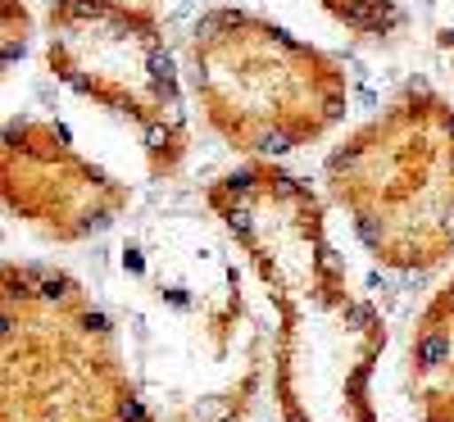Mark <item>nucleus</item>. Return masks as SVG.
<instances>
[{
  "label": "nucleus",
  "mask_w": 454,
  "mask_h": 422,
  "mask_svg": "<svg viewBox=\"0 0 454 422\" xmlns=\"http://www.w3.org/2000/svg\"><path fill=\"white\" fill-rule=\"evenodd\" d=\"M205 209L241 250L273 314L278 418L382 422L372 377L387 355V318L355 291L323 196L278 160H250L205 186Z\"/></svg>",
  "instance_id": "1"
},
{
  "label": "nucleus",
  "mask_w": 454,
  "mask_h": 422,
  "mask_svg": "<svg viewBox=\"0 0 454 422\" xmlns=\"http://www.w3.org/2000/svg\"><path fill=\"white\" fill-rule=\"evenodd\" d=\"M209 214H155L119 246L128 359L160 422H246L273 381V323Z\"/></svg>",
  "instance_id": "2"
},
{
  "label": "nucleus",
  "mask_w": 454,
  "mask_h": 422,
  "mask_svg": "<svg viewBox=\"0 0 454 422\" xmlns=\"http://www.w3.org/2000/svg\"><path fill=\"white\" fill-rule=\"evenodd\" d=\"M0 422H160L119 323L68 268L0 263Z\"/></svg>",
  "instance_id": "3"
},
{
  "label": "nucleus",
  "mask_w": 454,
  "mask_h": 422,
  "mask_svg": "<svg viewBox=\"0 0 454 422\" xmlns=\"http://www.w3.org/2000/svg\"><path fill=\"white\" fill-rule=\"evenodd\" d=\"M327 200L391 273H436L454 259V100L400 87L323 160Z\"/></svg>",
  "instance_id": "4"
},
{
  "label": "nucleus",
  "mask_w": 454,
  "mask_h": 422,
  "mask_svg": "<svg viewBox=\"0 0 454 422\" xmlns=\"http://www.w3.org/2000/svg\"><path fill=\"white\" fill-rule=\"evenodd\" d=\"M186 78L214 137L250 160L295 155L350 109L346 64L241 5H214L192 23Z\"/></svg>",
  "instance_id": "5"
},
{
  "label": "nucleus",
  "mask_w": 454,
  "mask_h": 422,
  "mask_svg": "<svg viewBox=\"0 0 454 422\" xmlns=\"http://www.w3.org/2000/svg\"><path fill=\"white\" fill-rule=\"evenodd\" d=\"M46 68L59 87L109 109L137 132L145 173L155 182L182 173L192 155V119L155 10L132 0H51Z\"/></svg>",
  "instance_id": "6"
},
{
  "label": "nucleus",
  "mask_w": 454,
  "mask_h": 422,
  "mask_svg": "<svg viewBox=\"0 0 454 422\" xmlns=\"http://www.w3.org/2000/svg\"><path fill=\"white\" fill-rule=\"evenodd\" d=\"M5 214L51 246H82L132 209V186L82 155L55 119L19 113L0 137Z\"/></svg>",
  "instance_id": "7"
},
{
  "label": "nucleus",
  "mask_w": 454,
  "mask_h": 422,
  "mask_svg": "<svg viewBox=\"0 0 454 422\" xmlns=\"http://www.w3.org/2000/svg\"><path fill=\"white\" fill-rule=\"evenodd\" d=\"M404 387L423 422H454V277L441 282L413 318Z\"/></svg>",
  "instance_id": "8"
},
{
  "label": "nucleus",
  "mask_w": 454,
  "mask_h": 422,
  "mask_svg": "<svg viewBox=\"0 0 454 422\" xmlns=\"http://www.w3.org/2000/svg\"><path fill=\"white\" fill-rule=\"evenodd\" d=\"M318 10L332 14L346 32L364 36V42H391L409 23L400 0H318Z\"/></svg>",
  "instance_id": "9"
},
{
  "label": "nucleus",
  "mask_w": 454,
  "mask_h": 422,
  "mask_svg": "<svg viewBox=\"0 0 454 422\" xmlns=\"http://www.w3.org/2000/svg\"><path fill=\"white\" fill-rule=\"evenodd\" d=\"M423 19H427L436 51L454 64V0H423Z\"/></svg>",
  "instance_id": "10"
},
{
  "label": "nucleus",
  "mask_w": 454,
  "mask_h": 422,
  "mask_svg": "<svg viewBox=\"0 0 454 422\" xmlns=\"http://www.w3.org/2000/svg\"><path fill=\"white\" fill-rule=\"evenodd\" d=\"M32 42V14L23 0H5V64H14Z\"/></svg>",
  "instance_id": "11"
}]
</instances>
